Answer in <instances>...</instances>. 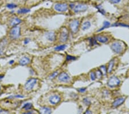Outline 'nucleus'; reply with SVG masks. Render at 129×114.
I'll return each mask as SVG.
<instances>
[{"label":"nucleus","mask_w":129,"mask_h":114,"mask_svg":"<svg viewBox=\"0 0 129 114\" xmlns=\"http://www.w3.org/2000/svg\"><path fill=\"white\" fill-rule=\"evenodd\" d=\"M13 60H12V61L9 62V63H10V64H12V63H13Z\"/></svg>","instance_id":"obj_33"},{"label":"nucleus","mask_w":129,"mask_h":114,"mask_svg":"<svg viewBox=\"0 0 129 114\" xmlns=\"http://www.w3.org/2000/svg\"><path fill=\"white\" fill-rule=\"evenodd\" d=\"M110 26V23L109 21H105L104 23V24H103V27H102L101 29H99V31H101V30H103V29L109 27Z\"/></svg>","instance_id":"obj_22"},{"label":"nucleus","mask_w":129,"mask_h":114,"mask_svg":"<svg viewBox=\"0 0 129 114\" xmlns=\"http://www.w3.org/2000/svg\"><path fill=\"white\" fill-rule=\"evenodd\" d=\"M58 80L62 82H67L70 80V77L67 73L62 72L59 75Z\"/></svg>","instance_id":"obj_8"},{"label":"nucleus","mask_w":129,"mask_h":114,"mask_svg":"<svg viewBox=\"0 0 129 114\" xmlns=\"http://www.w3.org/2000/svg\"><path fill=\"white\" fill-rule=\"evenodd\" d=\"M120 84V80L116 77H112L108 81V85L111 87H114Z\"/></svg>","instance_id":"obj_10"},{"label":"nucleus","mask_w":129,"mask_h":114,"mask_svg":"<svg viewBox=\"0 0 129 114\" xmlns=\"http://www.w3.org/2000/svg\"><path fill=\"white\" fill-rule=\"evenodd\" d=\"M37 80L36 79V78H31L29 80H28L25 84V88L26 91L32 90L37 83Z\"/></svg>","instance_id":"obj_4"},{"label":"nucleus","mask_w":129,"mask_h":114,"mask_svg":"<svg viewBox=\"0 0 129 114\" xmlns=\"http://www.w3.org/2000/svg\"><path fill=\"white\" fill-rule=\"evenodd\" d=\"M79 27V21L78 20H74L69 24V27L71 31L74 34L78 32Z\"/></svg>","instance_id":"obj_7"},{"label":"nucleus","mask_w":129,"mask_h":114,"mask_svg":"<svg viewBox=\"0 0 129 114\" xmlns=\"http://www.w3.org/2000/svg\"><path fill=\"white\" fill-rule=\"evenodd\" d=\"M31 60L29 57H24L22 58L20 60V64L22 66H25V65H28V63H30Z\"/></svg>","instance_id":"obj_14"},{"label":"nucleus","mask_w":129,"mask_h":114,"mask_svg":"<svg viewBox=\"0 0 129 114\" xmlns=\"http://www.w3.org/2000/svg\"><path fill=\"white\" fill-rule=\"evenodd\" d=\"M96 8H98L99 9V11L100 12V13H102L103 14H105V12L104 10L103 9H102V8H100V7H96Z\"/></svg>","instance_id":"obj_28"},{"label":"nucleus","mask_w":129,"mask_h":114,"mask_svg":"<svg viewBox=\"0 0 129 114\" xmlns=\"http://www.w3.org/2000/svg\"><path fill=\"white\" fill-rule=\"evenodd\" d=\"M29 39H25V41H24V43L25 44H26L27 43H29Z\"/></svg>","instance_id":"obj_32"},{"label":"nucleus","mask_w":129,"mask_h":114,"mask_svg":"<svg viewBox=\"0 0 129 114\" xmlns=\"http://www.w3.org/2000/svg\"><path fill=\"white\" fill-rule=\"evenodd\" d=\"M57 74H58V72H54L52 74L51 76H50V78H55V77L56 76V75H57Z\"/></svg>","instance_id":"obj_30"},{"label":"nucleus","mask_w":129,"mask_h":114,"mask_svg":"<svg viewBox=\"0 0 129 114\" xmlns=\"http://www.w3.org/2000/svg\"><path fill=\"white\" fill-rule=\"evenodd\" d=\"M100 69H101V72L102 73V74H105L106 73V68L104 66H102V67H100Z\"/></svg>","instance_id":"obj_25"},{"label":"nucleus","mask_w":129,"mask_h":114,"mask_svg":"<svg viewBox=\"0 0 129 114\" xmlns=\"http://www.w3.org/2000/svg\"><path fill=\"white\" fill-rule=\"evenodd\" d=\"M91 79L92 80H95L96 78L95 73L94 72H91Z\"/></svg>","instance_id":"obj_26"},{"label":"nucleus","mask_w":129,"mask_h":114,"mask_svg":"<svg viewBox=\"0 0 129 114\" xmlns=\"http://www.w3.org/2000/svg\"><path fill=\"white\" fill-rule=\"evenodd\" d=\"M125 100V98L124 97H121L118 98L115 100V101L112 103V106L114 107H118L120 105H121Z\"/></svg>","instance_id":"obj_12"},{"label":"nucleus","mask_w":129,"mask_h":114,"mask_svg":"<svg viewBox=\"0 0 129 114\" xmlns=\"http://www.w3.org/2000/svg\"><path fill=\"white\" fill-rule=\"evenodd\" d=\"M110 2H111L112 4H118L119 3L121 0H109Z\"/></svg>","instance_id":"obj_29"},{"label":"nucleus","mask_w":129,"mask_h":114,"mask_svg":"<svg viewBox=\"0 0 129 114\" xmlns=\"http://www.w3.org/2000/svg\"><path fill=\"white\" fill-rule=\"evenodd\" d=\"M95 74H96V77H98V78H100V77H101L102 74H102V73L101 71L99 70H98L97 73H95Z\"/></svg>","instance_id":"obj_24"},{"label":"nucleus","mask_w":129,"mask_h":114,"mask_svg":"<svg viewBox=\"0 0 129 114\" xmlns=\"http://www.w3.org/2000/svg\"><path fill=\"white\" fill-rule=\"evenodd\" d=\"M76 59V58L74 57H72V56L71 55H68L67 57V60H74Z\"/></svg>","instance_id":"obj_27"},{"label":"nucleus","mask_w":129,"mask_h":114,"mask_svg":"<svg viewBox=\"0 0 129 114\" xmlns=\"http://www.w3.org/2000/svg\"><path fill=\"white\" fill-rule=\"evenodd\" d=\"M111 48L115 53H117V54L122 53V51H123V46L119 41L115 42L113 44H112Z\"/></svg>","instance_id":"obj_1"},{"label":"nucleus","mask_w":129,"mask_h":114,"mask_svg":"<svg viewBox=\"0 0 129 114\" xmlns=\"http://www.w3.org/2000/svg\"><path fill=\"white\" fill-rule=\"evenodd\" d=\"M66 47H67L66 45H65V44H63V45H60L56 47L55 48V50L56 51H62V50H64L65 48H66Z\"/></svg>","instance_id":"obj_21"},{"label":"nucleus","mask_w":129,"mask_h":114,"mask_svg":"<svg viewBox=\"0 0 129 114\" xmlns=\"http://www.w3.org/2000/svg\"><path fill=\"white\" fill-rule=\"evenodd\" d=\"M86 91V88H81L80 89H79V92H83Z\"/></svg>","instance_id":"obj_31"},{"label":"nucleus","mask_w":129,"mask_h":114,"mask_svg":"<svg viewBox=\"0 0 129 114\" xmlns=\"http://www.w3.org/2000/svg\"><path fill=\"white\" fill-rule=\"evenodd\" d=\"M16 7H17V5L16 4H13V3H10V4H8L7 5V8H8L9 9H13L15 8Z\"/></svg>","instance_id":"obj_23"},{"label":"nucleus","mask_w":129,"mask_h":114,"mask_svg":"<svg viewBox=\"0 0 129 114\" xmlns=\"http://www.w3.org/2000/svg\"><path fill=\"white\" fill-rule=\"evenodd\" d=\"M68 38V31L66 28L64 27L61 29L60 35V40L61 42H66Z\"/></svg>","instance_id":"obj_6"},{"label":"nucleus","mask_w":129,"mask_h":114,"mask_svg":"<svg viewBox=\"0 0 129 114\" xmlns=\"http://www.w3.org/2000/svg\"><path fill=\"white\" fill-rule=\"evenodd\" d=\"M40 112L41 114H51L52 110L50 108L47 107H43L40 109Z\"/></svg>","instance_id":"obj_16"},{"label":"nucleus","mask_w":129,"mask_h":114,"mask_svg":"<svg viewBox=\"0 0 129 114\" xmlns=\"http://www.w3.org/2000/svg\"><path fill=\"white\" fill-rule=\"evenodd\" d=\"M0 90H1V87H0Z\"/></svg>","instance_id":"obj_34"},{"label":"nucleus","mask_w":129,"mask_h":114,"mask_svg":"<svg viewBox=\"0 0 129 114\" xmlns=\"http://www.w3.org/2000/svg\"><path fill=\"white\" fill-rule=\"evenodd\" d=\"M96 40L99 41L102 43H107L109 41V39L108 37L106 36H103V35H98L96 37Z\"/></svg>","instance_id":"obj_13"},{"label":"nucleus","mask_w":129,"mask_h":114,"mask_svg":"<svg viewBox=\"0 0 129 114\" xmlns=\"http://www.w3.org/2000/svg\"><path fill=\"white\" fill-rule=\"evenodd\" d=\"M21 20L20 19L15 17V18H13L10 21V25L12 27H15L18 24L21 23Z\"/></svg>","instance_id":"obj_15"},{"label":"nucleus","mask_w":129,"mask_h":114,"mask_svg":"<svg viewBox=\"0 0 129 114\" xmlns=\"http://www.w3.org/2000/svg\"><path fill=\"white\" fill-rule=\"evenodd\" d=\"M60 96L57 94H53L49 98V101L52 105H56L60 101Z\"/></svg>","instance_id":"obj_9"},{"label":"nucleus","mask_w":129,"mask_h":114,"mask_svg":"<svg viewBox=\"0 0 129 114\" xmlns=\"http://www.w3.org/2000/svg\"><path fill=\"white\" fill-rule=\"evenodd\" d=\"M90 27H91V23H90V21H87L84 22V23L83 24L82 27H81V28H82V29L83 31H85L90 28Z\"/></svg>","instance_id":"obj_17"},{"label":"nucleus","mask_w":129,"mask_h":114,"mask_svg":"<svg viewBox=\"0 0 129 114\" xmlns=\"http://www.w3.org/2000/svg\"><path fill=\"white\" fill-rule=\"evenodd\" d=\"M87 8H88V7L86 4H79L78 5L74 6L73 9L75 13H79L85 12L87 9Z\"/></svg>","instance_id":"obj_5"},{"label":"nucleus","mask_w":129,"mask_h":114,"mask_svg":"<svg viewBox=\"0 0 129 114\" xmlns=\"http://www.w3.org/2000/svg\"><path fill=\"white\" fill-rule=\"evenodd\" d=\"M68 5L66 3H57L55 5V9L59 12H64L68 10Z\"/></svg>","instance_id":"obj_3"},{"label":"nucleus","mask_w":129,"mask_h":114,"mask_svg":"<svg viewBox=\"0 0 129 114\" xmlns=\"http://www.w3.org/2000/svg\"><path fill=\"white\" fill-rule=\"evenodd\" d=\"M21 29L18 26H15L10 31V36L13 39H17L20 36Z\"/></svg>","instance_id":"obj_2"},{"label":"nucleus","mask_w":129,"mask_h":114,"mask_svg":"<svg viewBox=\"0 0 129 114\" xmlns=\"http://www.w3.org/2000/svg\"><path fill=\"white\" fill-rule=\"evenodd\" d=\"M45 37L48 40L51 41H53L56 39L55 34L52 31H49V32H47V34H45Z\"/></svg>","instance_id":"obj_11"},{"label":"nucleus","mask_w":129,"mask_h":114,"mask_svg":"<svg viewBox=\"0 0 129 114\" xmlns=\"http://www.w3.org/2000/svg\"><path fill=\"white\" fill-rule=\"evenodd\" d=\"M32 104L31 103H26L25 104L24 106H23V108L26 111L30 110V109H32Z\"/></svg>","instance_id":"obj_20"},{"label":"nucleus","mask_w":129,"mask_h":114,"mask_svg":"<svg viewBox=\"0 0 129 114\" xmlns=\"http://www.w3.org/2000/svg\"><path fill=\"white\" fill-rule=\"evenodd\" d=\"M31 11V10L28 8H21L17 11L18 13L19 14H25V13H27L28 12Z\"/></svg>","instance_id":"obj_18"},{"label":"nucleus","mask_w":129,"mask_h":114,"mask_svg":"<svg viewBox=\"0 0 129 114\" xmlns=\"http://www.w3.org/2000/svg\"><path fill=\"white\" fill-rule=\"evenodd\" d=\"M114 64V60H112L109 63V66H108V68H107V72H108V73H110L111 72L112 69H113Z\"/></svg>","instance_id":"obj_19"}]
</instances>
